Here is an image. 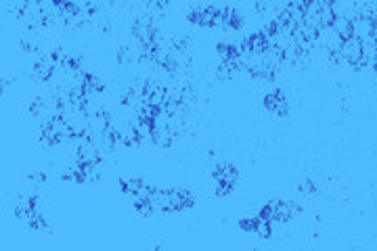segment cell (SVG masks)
<instances>
[{"mask_svg": "<svg viewBox=\"0 0 377 251\" xmlns=\"http://www.w3.org/2000/svg\"><path fill=\"white\" fill-rule=\"evenodd\" d=\"M344 61L348 65H352L354 70H363L365 67V61H363V40L352 36V38H346L342 42V49H340Z\"/></svg>", "mask_w": 377, "mask_h": 251, "instance_id": "6da1fadb", "label": "cell"}, {"mask_svg": "<svg viewBox=\"0 0 377 251\" xmlns=\"http://www.w3.org/2000/svg\"><path fill=\"white\" fill-rule=\"evenodd\" d=\"M262 105H264L266 111H271L273 116H277V118H283V116L290 113V103H287V97H285L283 90H279V88L273 90V93H269V95H264Z\"/></svg>", "mask_w": 377, "mask_h": 251, "instance_id": "7a4b0ae2", "label": "cell"}, {"mask_svg": "<svg viewBox=\"0 0 377 251\" xmlns=\"http://www.w3.org/2000/svg\"><path fill=\"white\" fill-rule=\"evenodd\" d=\"M375 19H377V17H371V15H357V17H354V19H352L354 36L361 38V40L371 38V32H373V26H375Z\"/></svg>", "mask_w": 377, "mask_h": 251, "instance_id": "3957f363", "label": "cell"}, {"mask_svg": "<svg viewBox=\"0 0 377 251\" xmlns=\"http://www.w3.org/2000/svg\"><path fill=\"white\" fill-rule=\"evenodd\" d=\"M331 30H334L336 34H340L344 40L354 36V30H352V19H348V17H336V21H334V26H331Z\"/></svg>", "mask_w": 377, "mask_h": 251, "instance_id": "277c9868", "label": "cell"}, {"mask_svg": "<svg viewBox=\"0 0 377 251\" xmlns=\"http://www.w3.org/2000/svg\"><path fill=\"white\" fill-rule=\"evenodd\" d=\"M256 224H258V216L256 218H241L239 220V228L243 233H250V235L256 233Z\"/></svg>", "mask_w": 377, "mask_h": 251, "instance_id": "5b68a950", "label": "cell"}, {"mask_svg": "<svg viewBox=\"0 0 377 251\" xmlns=\"http://www.w3.org/2000/svg\"><path fill=\"white\" fill-rule=\"evenodd\" d=\"M317 191H319V189H317V185H315L313 180H304L302 185H300V193H302V195H306V197L317 195Z\"/></svg>", "mask_w": 377, "mask_h": 251, "instance_id": "8992f818", "label": "cell"}]
</instances>
